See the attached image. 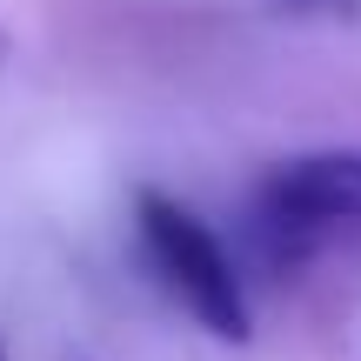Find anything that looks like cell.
<instances>
[{
	"label": "cell",
	"instance_id": "obj_1",
	"mask_svg": "<svg viewBox=\"0 0 361 361\" xmlns=\"http://www.w3.org/2000/svg\"><path fill=\"white\" fill-rule=\"evenodd\" d=\"M134 228H141V247H147V261H154V274L168 281V295L214 341H247L255 335L241 268H234V255L214 241V228H207L194 207H180L174 194H161V188H141L134 194Z\"/></svg>",
	"mask_w": 361,
	"mask_h": 361
},
{
	"label": "cell",
	"instance_id": "obj_2",
	"mask_svg": "<svg viewBox=\"0 0 361 361\" xmlns=\"http://www.w3.org/2000/svg\"><path fill=\"white\" fill-rule=\"evenodd\" d=\"M255 241L268 247L274 268L308 261L335 228L361 221V147H322V154L274 161L255 180Z\"/></svg>",
	"mask_w": 361,
	"mask_h": 361
},
{
	"label": "cell",
	"instance_id": "obj_5",
	"mask_svg": "<svg viewBox=\"0 0 361 361\" xmlns=\"http://www.w3.org/2000/svg\"><path fill=\"white\" fill-rule=\"evenodd\" d=\"M0 361H7V348H0Z\"/></svg>",
	"mask_w": 361,
	"mask_h": 361
},
{
	"label": "cell",
	"instance_id": "obj_4",
	"mask_svg": "<svg viewBox=\"0 0 361 361\" xmlns=\"http://www.w3.org/2000/svg\"><path fill=\"white\" fill-rule=\"evenodd\" d=\"M7 54H13V34H7V27H0V67H7Z\"/></svg>",
	"mask_w": 361,
	"mask_h": 361
},
{
	"label": "cell",
	"instance_id": "obj_3",
	"mask_svg": "<svg viewBox=\"0 0 361 361\" xmlns=\"http://www.w3.org/2000/svg\"><path fill=\"white\" fill-rule=\"evenodd\" d=\"M268 13L281 20H322V27H355L361 20V0H261Z\"/></svg>",
	"mask_w": 361,
	"mask_h": 361
}]
</instances>
